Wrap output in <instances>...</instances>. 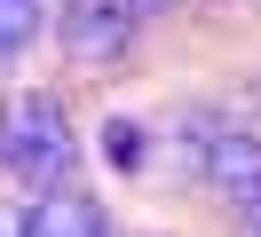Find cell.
<instances>
[{"instance_id": "1", "label": "cell", "mask_w": 261, "mask_h": 237, "mask_svg": "<svg viewBox=\"0 0 261 237\" xmlns=\"http://www.w3.org/2000/svg\"><path fill=\"white\" fill-rule=\"evenodd\" d=\"M0 166L16 174V182H32L40 198H48V190H71V166H80V135H71L64 95L24 87L16 103L0 111Z\"/></svg>"}, {"instance_id": "2", "label": "cell", "mask_w": 261, "mask_h": 237, "mask_svg": "<svg viewBox=\"0 0 261 237\" xmlns=\"http://www.w3.org/2000/svg\"><path fill=\"white\" fill-rule=\"evenodd\" d=\"M143 32V8L135 0H64L56 16V40H64L71 63H119Z\"/></svg>"}, {"instance_id": "3", "label": "cell", "mask_w": 261, "mask_h": 237, "mask_svg": "<svg viewBox=\"0 0 261 237\" xmlns=\"http://www.w3.org/2000/svg\"><path fill=\"white\" fill-rule=\"evenodd\" d=\"M198 174L238 205L245 190L261 182V135H245V126H214V135L198 142Z\"/></svg>"}, {"instance_id": "4", "label": "cell", "mask_w": 261, "mask_h": 237, "mask_svg": "<svg viewBox=\"0 0 261 237\" xmlns=\"http://www.w3.org/2000/svg\"><path fill=\"white\" fill-rule=\"evenodd\" d=\"M24 237H103V214L80 190H48V198L24 214Z\"/></svg>"}, {"instance_id": "5", "label": "cell", "mask_w": 261, "mask_h": 237, "mask_svg": "<svg viewBox=\"0 0 261 237\" xmlns=\"http://www.w3.org/2000/svg\"><path fill=\"white\" fill-rule=\"evenodd\" d=\"M40 40V0H0V63Z\"/></svg>"}, {"instance_id": "6", "label": "cell", "mask_w": 261, "mask_h": 237, "mask_svg": "<svg viewBox=\"0 0 261 237\" xmlns=\"http://www.w3.org/2000/svg\"><path fill=\"white\" fill-rule=\"evenodd\" d=\"M103 158L111 166H143V126L135 119H103Z\"/></svg>"}, {"instance_id": "7", "label": "cell", "mask_w": 261, "mask_h": 237, "mask_svg": "<svg viewBox=\"0 0 261 237\" xmlns=\"http://www.w3.org/2000/svg\"><path fill=\"white\" fill-rule=\"evenodd\" d=\"M238 214L253 221V237H261V182H253V190H245V198H238Z\"/></svg>"}, {"instance_id": "8", "label": "cell", "mask_w": 261, "mask_h": 237, "mask_svg": "<svg viewBox=\"0 0 261 237\" xmlns=\"http://www.w3.org/2000/svg\"><path fill=\"white\" fill-rule=\"evenodd\" d=\"M0 237H24V214H16V205H0Z\"/></svg>"}, {"instance_id": "9", "label": "cell", "mask_w": 261, "mask_h": 237, "mask_svg": "<svg viewBox=\"0 0 261 237\" xmlns=\"http://www.w3.org/2000/svg\"><path fill=\"white\" fill-rule=\"evenodd\" d=\"M135 8H143V16H159V8H166V0H135Z\"/></svg>"}]
</instances>
